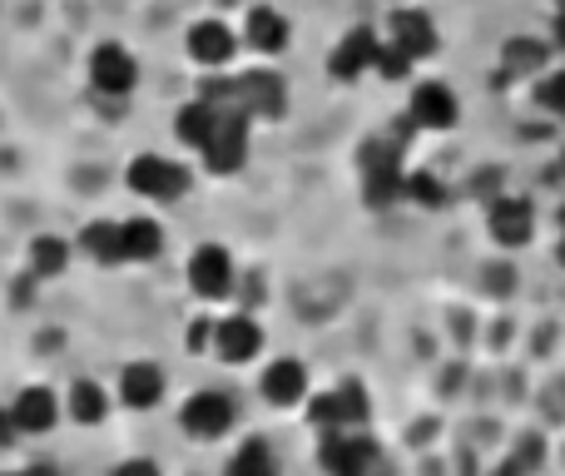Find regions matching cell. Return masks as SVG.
Listing matches in <instances>:
<instances>
[{"mask_svg":"<svg viewBox=\"0 0 565 476\" xmlns=\"http://www.w3.org/2000/svg\"><path fill=\"white\" fill-rule=\"evenodd\" d=\"M109 476H164V467L154 457H125V462H115Z\"/></svg>","mask_w":565,"mask_h":476,"instance_id":"obj_32","label":"cell"},{"mask_svg":"<svg viewBox=\"0 0 565 476\" xmlns=\"http://www.w3.org/2000/svg\"><path fill=\"white\" fill-rule=\"evenodd\" d=\"M248 135H254V119L248 115H218V129L204 149H199V165L204 174L214 179H228L248 165Z\"/></svg>","mask_w":565,"mask_h":476,"instance_id":"obj_6","label":"cell"},{"mask_svg":"<svg viewBox=\"0 0 565 476\" xmlns=\"http://www.w3.org/2000/svg\"><path fill=\"white\" fill-rule=\"evenodd\" d=\"M20 442V427H15V412H10V402H0V452H10Z\"/></svg>","mask_w":565,"mask_h":476,"instance_id":"obj_33","label":"cell"},{"mask_svg":"<svg viewBox=\"0 0 565 476\" xmlns=\"http://www.w3.org/2000/svg\"><path fill=\"white\" fill-rule=\"evenodd\" d=\"M25 476H65L60 472V462H30V467H20Z\"/></svg>","mask_w":565,"mask_h":476,"instance_id":"obj_34","label":"cell"},{"mask_svg":"<svg viewBox=\"0 0 565 476\" xmlns=\"http://www.w3.org/2000/svg\"><path fill=\"white\" fill-rule=\"evenodd\" d=\"M164 392H169V372L149 358L125 362L119 378H115V402L125 412H154L159 402H164Z\"/></svg>","mask_w":565,"mask_h":476,"instance_id":"obj_9","label":"cell"},{"mask_svg":"<svg viewBox=\"0 0 565 476\" xmlns=\"http://www.w3.org/2000/svg\"><path fill=\"white\" fill-rule=\"evenodd\" d=\"M491 224V239L501 243V248H521V243H531V229H536V209L526 204V199H497L487 214Z\"/></svg>","mask_w":565,"mask_h":476,"instance_id":"obj_19","label":"cell"},{"mask_svg":"<svg viewBox=\"0 0 565 476\" xmlns=\"http://www.w3.org/2000/svg\"><path fill=\"white\" fill-rule=\"evenodd\" d=\"M546 65V45H531L526 35L507 40V70H516V75H531V70Z\"/></svg>","mask_w":565,"mask_h":476,"instance_id":"obj_27","label":"cell"},{"mask_svg":"<svg viewBox=\"0 0 565 476\" xmlns=\"http://www.w3.org/2000/svg\"><path fill=\"white\" fill-rule=\"evenodd\" d=\"M238 40H244L248 50H258V55H282V50H288V40H292V20L282 15L278 6H254L244 15Z\"/></svg>","mask_w":565,"mask_h":476,"instance_id":"obj_15","label":"cell"},{"mask_svg":"<svg viewBox=\"0 0 565 476\" xmlns=\"http://www.w3.org/2000/svg\"><path fill=\"white\" fill-rule=\"evenodd\" d=\"M387 45H397L402 55H412V60L437 55V20H431L427 10H392Z\"/></svg>","mask_w":565,"mask_h":476,"instance_id":"obj_14","label":"cell"},{"mask_svg":"<svg viewBox=\"0 0 565 476\" xmlns=\"http://www.w3.org/2000/svg\"><path fill=\"white\" fill-rule=\"evenodd\" d=\"M318 462L328 476H372L377 467V442L367 437V427L358 432H322Z\"/></svg>","mask_w":565,"mask_h":476,"instance_id":"obj_7","label":"cell"},{"mask_svg":"<svg viewBox=\"0 0 565 476\" xmlns=\"http://www.w3.org/2000/svg\"><path fill=\"white\" fill-rule=\"evenodd\" d=\"M461 115L457 95H451L447 85H437V80H422L417 89H412V105H407V119L417 129H451Z\"/></svg>","mask_w":565,"mask_h":476,"instance_id":"obj_16","label":"cell"},{"mask_svg":"<svg viewBox=\"0 0 565 476\" xmlns=\"http://www.w3.org/2000/svg\"><path fill=\"white\" fill-rule=\"evenodd\" d=\"M541 452H546V447H541V437L521 442V447H516V462H511V467H507V472H501V476H521V472H526V467H536V462H541Z\"/></svg>","mask_w":565,"mask_h":476,"instance_id":"obj_30","label":"cell"},{"mask_svg":"<svg viewBox=\"0 0 565 476\" xmlns=\"http://www.w3.org/2000/svg\"><path fill=\"white\" fill-rule=\"evenodd\" d=\"M412 65H417V60H412V55H402L397 45H387V40H382V50H377V65H372V70H377L382 80H407V75H412Z\"/></svg>","mask_w":565,"mask_h":476,"instance_id":"obj_28","label":"cell"},{"mask_svg":"<svg viewBox=\"0 0 565 476\" xmlns=\"http://www.w3.org/2000/svg\"><path fill=\"white\" fill-rule=\"evenodd\" d=\"M164 253V224L149 214L125 219V263H154Z\"/></svg>","mask_w":565,"mask_h":476,"instance_id":"obj_22","label":"cell"},{"mask_svg":"<svg viewBox=\"0 0 565 476\" xmlns=\"http://www.w3.org/2000/svg\"><path fill=\"white\" fill-rule=\"evenodd\" d=\"M302 412H308V422H312L318 432H348V422H342V398H338V388H332V392H308Z\"/></svg>","mask_w":565,"mask_h":476,"instance_id":"obj_24","label":"cell"},{"mask_svg":"<svg viewBox=\"0 0 565 476\" xmlns=\"http://www.w3.org/2000/svg\"><path fill=\"white\" fill-rule=\"evenodd\" d=\"M209 342H214V318H199V322H189V332H184V348H189V352H209Z\"/></svg>","mask_w":565,"mask_h":476,"instance_id":"obj_31","label":"cell"},{"mask_svg":"<svg viewBox=\"0 0 565 476\" xmlns=\"http://www.w3.org/2000/svg\"><path fill=\"white\" fill-rule=\"evenodd\" d=\"M70 258H75V243L60 239V234H35V239H30V248H25L30 278H40V283L60 278V273L70 268Z\"/></svg>","mask_w":565,"mask_h":476,"instance_id":"obj_21","label":"cell"},{"mask_svg":"<svg viewBox=\"0 0 565 476\" xmlns=\"http://www.w3.org/2000/svg\"><path fill=\"white\" fill-rule=\"evenodd\" d=\"M10 412H15L20 437H45L65 422V392H55L50 382H25V388L10 398Z\"/></svg>","mask_w":565,"mask_h":476,"instance_id":"obj_8","label":"cell"},{"mask_svg":"<svg viewBox=\"0 0 565 476\" xmlns=\"http://www.w3.org/2000/svg\"><path fill=\"white\" fill-rule=\"evenodd\" d=\"M214 129H218V109L204 105L199 95L184 99V105L174 109V139H179L184 149H194V155L209 145V139H214Z\"/></svg>","mask_w":565,"mask_h":476,"instance_id":"obj_20","label":"cell"},{"mask_svg":"<svg viewBox=\"0 0 565 476\" xmlns=\"http://www.w3.org/2000/svg\"><path fill=\"white\" fill-rule=\"evenodd\" d=\"M561 263H565V243H561Z\"/></svg>","mask_w":565,"mask_h":476,"instance_id":"obj_37","label":"cell"},{"mask_svg":"<svg viewBox=\"0 0 565 476\" xmlns=\"http://www.w3.org/2000/svg\"><path fill=\"white\" fill-rule=\"evenodd\" d=\"M238 80V109H244L248 119H282L288 115V85H282V75L274 70H248V75H234Z\"/></svg>","mask_w":565,"mask_h":476,"instance_id":"obj_12","label":"cell"},{"mask_svg":"<svg viewBox=\"0 0 565 476\" xmlns=\"http://www.w3.org/2000/svg\"><path fill=\"white\" fill-rule=\"evenodd\" d=\"M125 184L129 194L149 199V204H179L189 194V169L164 155H135L125 169Z\"/></svg>","mask_w":565,"mask_h":476,"instance_id":"obj_2","label":"cell"},{"mask_svg":"<svg viewBox=\"0 0 565 476\" xmlns=\"http://www.w3.org/2000/svg\"><path fill=\"white\" fill-rule=\"evenodd\" d=\"M556 45H565V10L556 15Z\"/></svg>","mask_w":565,"mask_h":476,"instance_id":"obj_35","label":"cell"},{"mask_svg":"<svg viewBox=\"0 0 565 476\" xmlns=\"http://www.w3.org/2000/svg\"><path fill=\"white\" fill-rule=\"evenodd\" d=\"M338 398H342V422H348V432L367 427V417H372L367 388H362V382H342V388H338Z\"/></svg>","mask_w":565,"mask_h":476,"instance_id":"obj_26","label":"cell"},{"mask_svg":"<svg viewBox=\"0 0 565 476\" xmlns=\"http://www.w3.org/2000/svg\"><path fill=\"white\" fill-rule=\"evenodd\" d=\"M561 224H565V209H561Z\"/></svg>","mask_w":565,"mask_h":476,"instance_id":"obj_39","label":"cell"},{"mask_svg":"<svg viewBox=\"0 0 565 476\" xmlns=\"http://www.w3.org/2000/svg\"><path fill=\"white\" fill-rule=\"evenodd\" d=\"M184 283L194 298L204 303H224L228 293L238 288V268H234V253L224 243H199L184 263Z\"/></svg>","mask_w":565,"mask_h":476,"instance_id":"obj_3","label":"cell"},{"mask_svg":"<svg viewBox=\"0 0 565 476\" xmlns=\"http://www.w3.org/2000/svg\"><path fill=\"white\" fill-rule=\"evenodd\" d=\"M377 50H382V35L372 25H352L348 35L332 45L328 55V75L338 80V85H352V80H362L372 65H377Z\"/></svg>","mask_w":565,"mask_h":476,"instance_id":"obj_11","label":"cell"},{"mask_svg":"<svg viewBox=\"0 0 565 476\" xmlns=\"http://www.w3.org/2000/svg\"><path fill=\"white\" fill-rule=\"evenodd\" d=\"M402 199H412V204H422V209H441V204H447V189H441L437 174L412 169V174L402 179Z\"/></svg>","mask_w":565,"mask_h":476,"instance_id":"obj_25","label":"cell"},{"mask_svg":"<svg viewBox=\"0 0 565 476\" xmlns=\"http://www.w3.org/2000/svg\"><path fill=\"white\" fill-rule=\"evenodd\" d=\"M234 422H238V402L218 388L194 392V398H184V408H179V427H184V437H194V442L228 437Z\"/></svg>","mask_w":565,"mask_h":476,"instance_id":"obj_4","label":"cell"},{"mask_svg":"<svg viewBox=\"0 0 565 476\" xmlns=\"http://www.w3.org/2000/svg\"><path fill=\"white\" fill-rule=\"evenodd\" d=\"M556 6H561V10H565V0H556Z\"/></svg>","mask_w":565,"mask_h":476,"instance_id":"obj_38","label":"cell"},{"mask_svg":"<svg viewBox=\"0 0 565 476\" xmlns=\"http://www.w3.org/2000/svg\"><path fill=\"white\" fill-rule=\"evenodd\" d=\"M0 476H25V472H0Z\"/></svg>","mask_w":565,"mask_h":476,"instance_id":"obj_36","label":"cell"},{"mask_svg":"<svg viewBox=\"0 0 565 476\" xmlns=\"http://www.w3.org/2000/svg\"><path fill=\"white\" fill-rule=\"evenodd\" d=\"M75 248L99 268H119L125 263V219H89L75 234Z\"/></svg>","mask_w":565,"mask_h":476,"instance_id":"obj_17","label":"cell"},{"mask_svg":"<svg viewBox=\"0 0 565 476\" xmlns=\"http://www.w3.org/2000/svg\"><path fill=\"white\" fill-rule=\"evenodd\" d=\"M109 412H115V392L99 378H75L65 388V417L75 422V427H99Z\"/></svg>","mask_w":565,"mask_h":476,"instance_id":"obj_18","label":"cell"},{"mask_svg":"<svg viewBox=\"0 0 565 476\" xmlns=\"http://www.w3.org/2000/svg\"><path fill=\"white\" fill-rule=\"evenodd\" d=\"M209 358L224 362V368H248L254 358H264V328H258L254 313H224V318H214Z\"/></svg>","mask_w":565,"mask_h":476,"instance_id":"obj_5","label":"cell"},{"mask_svg":"<svg viewBox=\"0 0 565 476\" xmlns=\"http://www.w3.org/2000/svg\"><path fill=\"white\" fill-rule=\"evenodd\" d=\"M258 392L268 408H298V402H308V368L298 358H274L258 372Z\"/></svg>","mask_w":565,"mask_h":476,"instance_id":"obj_13","label":"cell"},{"mask_svg":"<svg viewBox=\"0 0 565 476\" xmlns=\"http://www.w3.org/2000/svg\"><path fill=\"white\" fill-rule=\"evenodd\" d=\"M238 30L234 25H224V20H214V15H204V20H194V25L184 30V55L194 60V65H204V70H224L228 60L238 55Z\"/></svg>","mask_w":565,"mask_h":476,"instance_id":"obj_10","label":"cell"},{"mask_svg":"<svg viewBox=\"0 0 565 476\" xmlns=\"http://www.w3.org/2000/svg\"><path fill=\"white\" fill-rule=\"evenodd\" d=\"M541 105L556 109V115H565V70H556V75L541 80Z\"/></svg>","mask_w":565,"mask_h":476,"instance_id":"obj_29","label":"cell"},{"mask_svg":"<svg viewBox=\"0 0 565 476\" xmlns=\"http://www.w3.org/2000/svg\"><path fill=\"white\" fill-rule=\"evenodd\" d=\"M85 80H89V89H95L99 99H129L139 89V60H135V50H125L119 40H99L95 50H89V60H85Z\"/></svg>","mask_w":565,"mask_h":476,"instance_id":"obj_1","label":"cell"},{"mask_svg":"<svg viewBox=\"0 0 565 476\" xmlns=\"http://www.w3.org/2000/svg\"><path fill=\"white\" fill-rule=\"evenodd\" d=\"M224 476H278V452L274 442L248 437L234 447V457L224 462Z\"/></svg>","mask_w":565,"mask_h":476,"instance_id":"obj_23","label":"cell"}]
</instances>
